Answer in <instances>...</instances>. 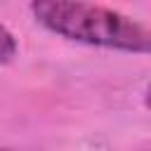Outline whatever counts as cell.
Masks as SVG:
<instances>
[{
    "instance_id": "6da1fadb",
    "label": "cell",
    "mask_w": 151,
    "mask_h": 151,
    "mask_svg": "<svg viewBox=\"0 0 151 151\" xmlns=\"http://www.w3.org/2000/svg\"><path fill=\"white\" fill-rule=\"evenodd\" d=\"M31 12L45 28L68 40L99 45V47H116L127 52H149L151 45L149 31L142 24L109 7L87 5V2L42 0V2H33Z\"/></svg>"
},
{
    "instance_id": "7a4b0ae2",
    "label": "cell",
    "mask_w": 151,
    "mask_h": 151,
    "mask_svg": "<svg viewBox=\"0 0 151 151\" xmlns=\"http://www.w3.org/2000/svg\"><path fill=\"white\" fill-rule=\"evenodd\" d=\"M17 52V42H14V35L0 24V64L9 61Z\"/></svg>"
},
{
    "instance_id": "3957f363",
    "label": "cell",
    "mask_w": 151,
    "mask_h": 151,
    "mask_svg": "<svg viewBox=\"0 0 151 151\" xmlns=\"http://www.w3.org/2000/svg\"><path fill=\"white\" fill-rule=\"evenodd\" d=\"M0 151H7V149H0Z\"/></svg>"
}]
</instances>
